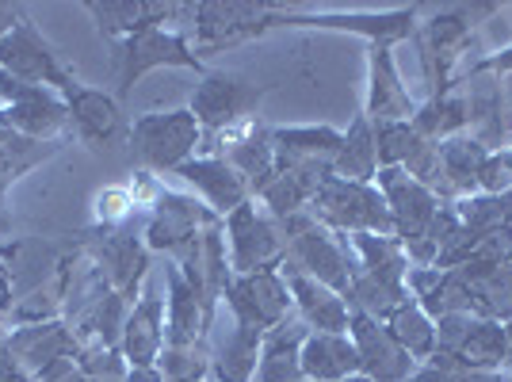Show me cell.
Segmentation results:
<instances>
[{
    "instance_id": "6da1fadb",
    "label": "cell",
    "mask_w": 512,
    "mask_h": 382,
    "mask_svg": "<svg viewBox=\"0 0 512 382\" xmlns=\"http://www.w3.org/2000/svg\"><path fill=\"white\" fill-rule=\"evenodd\" d=\"M0 100H4V119L20 138L31 142H62L69 130V107L62 92L43 85L16 81L0 69Z\"/></svg>"
},
{
    "instance_id": "7a4b0ae2",
    "label": "cell",
    "mask_w": 512,
    "mask_h": 382,
    "mask_svg": "<svg viewBox=\"0 0 512 382\" xmlns=\"http://www.w3.org/2000/svg\"><path fill=\"white\" fill-rule=\"evenodd\" d=\"M111 62H115V92L119 96H130V88L138 85L150 69H161V65L203 69L199 54H192V46L184 43L180 35L165 31V27H150V31H138L130 39H119Z\"/></svg>"
},
{
    "instance_id": "3957f363",
    "label": "cell",
    "mask_w": 512,
    "mask_h": 382,
    "mask_svg": "<svg viewBox=\"0 0 512 382\" xmlns=\"http://www.w3.org/2000/svg\"><path fill=\"white\" fill-rule=\"evenodd\" d=\"M130 146L150 169H180L184 161H192L199 146V123L188 107L165 111V115L150 111L130 123Z\"/></svg>"
},
{
    "instance_id": "277c9868",
    "label": "cell",
    "mask_w": 512,
    "mask_h": 382,
    "mask_svg": "<svg viewBox=\"0 0 512 382\" xmlns=\"http://www.w3.org/2000/svg\"><path fill=\"white\" fill-rule=\"evenodd\" d=\"M0 69L8 77H16V81L54 88V92H62L73 81V73L62 65L58 50L46 43L43 31L35 27V20H27V16L0 39Z\"/></svg>"
},
{
    "instance_id": "5b68a950",
    "label": "cell",
    "mask_w": 512,
    "mask_h": 382,
    "mask_svg": "<svg viewBox=\"0 0 512 382\" xmlns=\"http://www.w3.org/2000/svg\"><path fill=\"white\" fill-rule=\"evenodd\" d=\"M260 96H264V88L249 85V81H241V77H226V73H211V77H203V85L195 88L192 96V111L199 130H226L241 123L249 111H256L260 104Z\"/></svg>"
},
{
    "instance_id": "8992f818",
    "label": "cell",
    "mask_w": 512,
    "mask_h": 382,
    "mask_svg": "<svg viewBox=\"0 0 512 382\" xmlns=\"http://www.w3.org/2000/svg\"><path fill=\"white\" fill-rule=\"evenodd\" d=\"M62 100L69 107V130L92 149H107L123 130L119 100L107 96L104 88H88L77 77L62 88Z\"/></svg>"
},
{
    "instance_id": "52a82bcc",
    "label": "cell",
    "mask_w": 512,
    "mask_h": 382,
    "mask_svg": "<svg viewBox=\"0 0 512 382\" xmlns=\"http://www.w3.org/2000/svg\"><path fill=\"white\" fill-rule=\"evenodd\" d=\"M314 207H318L329 222L337 226H352V230H363V226H386V211L383 199L371 188H363L356 180H341V176H325L314 191Z\"/></svg>"
},
{
    "instance_id": "ba28073f",
    "label": "cell",
    "mask_w": 512,
    "mask_h": 382,
    "mask_svg": "<svg viewBox=\"0 0 512 382\" xmlns=\"http://www.w3.org/2000/svg\"><path fill=\"white\" fill-rule=\"evenodd\" d=\"M4 352L12 356V363L20 371H31V375H43L46 367H54L58 360H69L77 356V340L65 329L62 321H31V325H20Z\"/></svg>"
},
{
    "instance_id": "9c48e42d",
    "label": "cell",
    "mask_w": 512,
    "mask_h": 382,
    "mask_svg": "<svg viewBox=\"0 0 512 382\" xmlns=\"http://www.w3.org/2000/svg\"><path fill=\"white\" fill-rule=\"evenodd\" d=\"M85 8L100 27V35L111 43L130 39L138 31H150V27H161L172 16L188 12L184 4H150V0H88Z\"/></svg>"
},
{
    "instance_id": "30bf717a",
    "label": "cell",
    "mask_w": 512,
    "mask_h": 382,
    "mask_svg": "<svg viewBox=\"0 0 512 382\" xmlns=\"http://www.w3.org/2000/svg\"><path fill=\"white\" fill-rule=\"evenodd\" d=\"M226 298H230V306H234V314L241 325H253V329H268V325H276L283 314H287V306H291V298H287V287L279 283L276 272H249L245 279H237L226 287Z\"/></svg>"
},
{
    "instance_id": "8fae6325",
    "label": "cell",
    "mask_w": 512,
    "mask_h": 382,
    "mask_svg": "<svg viewBox=\"0 0 512 382\" xmlns=\"http://www.w3.org/2000/svg\"><path fill=\"white\" fill-rule=\"evenodd\" d=\"M230 249H234V264L241 272H264L283 253V241L272 230V222L256 214L253 203H241L230 214Z\"/></svg>"
},
{
    "instance_id": "7c38bea8",
    "label": "cell",
    "mask_w": 512,
    "mask_h": 382,
    "mask_svg": "<svg viewBox=\"0 0 512 382\" xmlns=\"http://www.w3.org/2000/svg\"><path fill=\"white\" fill-rule=\"evenodd\" d=\"M176 172H180L195 191H203V195H207V203L222 214L226 211L234 214L237 207L245 203V195H249L245 176H241L226 157H199V161H184Z\"/></svg>"
},
{
    "instance_id": "4fadbf2b",
    "label": "cell",
    "mask_w": 512,
    "mask_h": 382,
    "mask_svg": "<svg viewBox=\"0 0 512 382\" xmlns=\"http://www.w3.org/2000/svg\"><path fill=\"white\" fill-rule=\"evenodd\" d=\"M161 310L165 302L157 295H146L142 302H134V310L127 314L123 325V356L130 367L138 371H150L153 363L161 360V348H165V329H161Z\"/></svg>"
},
{
    "instance_id": "5bb4252c",
    "label": "cell",
    "mask_w": 512,
    "mask_h": 382,
    "mask_svg": "<svg viewBox=\"0 0 512 382\" xmlns=\"http://www.w3.org/2000/svg\"><path fill=\"white\" fill-rule=\"evenodd\" d=\"M100 264L107 268L111 291L123 298H134V287L146 276V245L134 234H115L100 245Z\"/></svg>"
},
{
    "instance_id": "9a60e30c",
    "label": "cell",
    "mask_w": 512,
    "mask_h": 382,
    "mask_svg": "<svg viewBox=\"0 0 512 382\" xmlns=\"http://www.w3.org/2000/svg\"><path fill=\"white\" fill-rule=\"evenodd\" d=\"M356 367H360V352L341 333H318L302 344V375L310 379H344Z\"/></svg>"
},
{
    "instance_id": "2e32d148",
    "label": "cell",
    "mask_w": 512,
    "mask_h": 382,
    "mask_svg": "<svg viewBox=\"0 0 512 382\" xmlns=\"http://www.w3.org/2000/svg\"><path fill=\"white\" fill-rule=\"evenodd\" d=\"M169 291V333H165V340H169V348H192L199 337V321H203L199 295L176 268H169Z\"/></svg>"
},
{
    "instance_id": "e0dca14e",
    "label": "cell",
    "mask_w": 512,
    "mask_h": 382,
    "mask_svg": "<svg viewBox=\"0 0 512 382\" xmlns=\"http://www.w3.org/2000/svg\"><path fill=\"white\" fill-rule=\"evenodd\" d=\"M352 329H356V352H360V367L375 371L383 382H394L402 375V352L390 344L383 329H375L367 318H352Z\"/></svg>"
},
{
    "instance_id": "ac0fdd59",
    "label": "cell",
    "mask_w": 512,
    "mask_h": 382,
    "mask_svg": "<svg viewBox=\"0 0 512 382\" xmlns=\"http://www.w3.org/2000/svg\"><path fill=\"white\" fill-rule=\"evenodd\" d=\"M291 291H295V298H299L302 314L314 321L321 333H341L344 325H348V310H344V302L333 295L325 283L295 276L291 279Z\"/></svg>"
},
{
    "instance_id": "d6986e66",
    "label": "cell",
    "mask_w": 512,
    "mask_h": 382,
    "mask_svg": "<svg viewBox=\"0 0 512 382\" xmlns=\"http://www.w3.org/2000/svg\"><path fill=\"white\" fill-rule=\"evenodd\" d=\"M299 340L302 333H276L264 348V360H260V382H302V356H299Z\"/></svg>"
},
{
    "instance_id": "ffe728a7",
    "label": "cell",
    "mask_w": 512,
    "mask_h": 382,
    "mask_svg": "<svg viewBox=\"0 0 512 382\" xmlns=\"http://www.w3.org/2000/svg\"><path fill=\"white\" fill-rule=\"evenodd\" d=\"M256 344H260V329H253V325H237L234 337H226L222 352H218L222 382H249L256 367Z\"/></svg>"
},
{
    "instance_id": "44dd1931",
    "label": "cell",
    "mask_w": 512,
    "mask_h": 382,
    "mask_svg": "<svg viewBox=\"0 0 512 382\" xmlns=\"http://www.w3.org/2000/svg\"><path fill=\"white\" fill-rule=\"evenodd\" d=\"M337 172H341V180H367L371 172H375V161H379V149L371 142V134H367V123H356V127L348 130V138H341V149H337Z\"/></svg>"
},
{
    "instance_id": "7402d4cb",
    "label": "cell",
    "mask_w": 512,
    "mask_h": 382,
    "mask_svg": "<svg viewBox=\"0 0 512 382\" xmlns=\"http://www.w3.org/2000/svg\"><path fill=\"white\" fill-rule=\"evenodd\" d=\"M413 16H283L279 23H314V27H344V31H363V35H398L406 31Z\"/></svg>"
},
{
    "instance_id": "603a6c76",
    "label": "cell",
    "mask_w": 512,
    "mask_h": 382,
    "mask_svg": "<svg viewBox=\"0 0 512 382\" xmlns=\"http://www.w3.org/2000/svg\"><path fill=\"white\" fill-rule=\"evenodd\" d=\"M96 222H104V226H115V222H123L134 207V195L127 188H104L96 195Z\"/></svg>"
},
{
    "instance_id": "cb8c5ba5",
    "label": "cell",
    "mask_w": 512,
    "mask_h": 382,
    "mask_svg": "<svg viewBox=\"0 0 512 382\" xmlns=\"http://www.w3.org/2000/svg\"><path fill=\"white\" fill-rule=\"evenodd\" d=\"M394 337L406 340L409 348H425V344H428V329H425V321H421V314H413V310H402V314L394 318Z\"/></svg>"
},
{
    "instance_id": "d4e9b609",
    "label": "cell",
    "mask_w": 512,
    "mask_h": 382,
    "mask_svg": "<svg viewBox=\"0 0 512 382\" xmlns=\"http://www.w3.org/2000/svg\"><path fill=\"white\" fill-rule=\"evenodd\" d=\"M39 382H88V375L81 371L77 356H69V360H58L54 367H46L43 375H39Z\"/></svg>"
},
{
    "instance_id": "484cf974",
    "label": "cell",
    "mask_w": 512,
    "mask_h": 382,
    "mask_svg": "<svg viewBox=\"0 0 512 382\" xmlns=\"http://www.w3.org/2000/svg\"><path fill=\"white\" fill-rule=\"evenodd\" d=\"M20 20H23L20 4H4V0H0V39H4V35H8Z\"/></svg>"
},
{
    "instance_id": "4316f807",
    "label": "cell",
    "mask_w": 512,
    "mask_h": 382,
    "mask_svg": "<svg viewBox=\"0 0 512 382\" xmlns=\"http://www.w3.org/2000/svg\"><path fill=\"white\" fill-rule=\"evenodd\" d=\"M0 382H31V379H27V371H20V367L12 363V356L4 352V356H0Z\"/></svg>"
},
{
    "instance_id": "83f0119b",
    "label": "cell",
    "mask_w": 512,
    "mask_h": 382,
    "mask_svg": "<svg viewBox=\"0 0 512 382\" xmlns=\"http://www.w3.org/2000/svg\"><path fill=\"white\" fill-rule=\"evenodd\" d=\"M12 138H16V130L8 127V119H4V107H0V149L8 146V142H12Z\"/></svg>"
},
{
    "instance_id": "f1b7e54d",
    "label": "cell",
    "mask_w": 512,
    "mask_h": 382,
    "mask_svg": "<svg viewBox=\"0 0 512 382\" xmlns=\"http://www.w3.org/2000/svg\"><path fill=\"white\" fill-rule=\"evenodd\" d=\"M8 295H12V287H8V272H4V264H0V314H4V306H8Z\"/></svg>"
},
{
    "instance_id": "f546056e",
    "label": "cell",
    "mask_w": 512,
    "mask_h": 382,
    "mask_svg": "<svg viewBox=\"0 0 512 382\" xmlns=\"http://www.w3.org/2000/svg\"><path fill=\"white\" fill-rule=\"evenodd\" d=\"M352 382H371V379H352Z\"/></svg>"
}]
</instances>
